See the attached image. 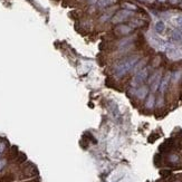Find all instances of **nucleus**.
<instances>
[{
    "instance_id": "obj_6",
    "label": "nucleus",
    "mask_w": 182,
    "mask_h": 182,
    "mask_svg": "<svg viewBox=\"0 0 182 182\" xmlns=\"http://www.w3.org/2000/svg\"><path fill=\"white\" fill-rule=\"evenodd\" d=\"M169 81H170V75H166V76L163 78V81L161 82V86H160L161 92H164L165 90H166L168 84H169Z\"/></svg>"
},
{
    "instance_id": "obj_7",
    "label": "nucleus",
    "mask_w": 182,
    "mask_h": 182,
    "mask_svg": "<svg viewBox=\"0 0 182 182\" xmlns=\"http://www.w3.org/2000/svg\"><path fill=\"white\" fill-rule=\"evenodd\" d=\"M154 102H155V97H154V95H149V97H148V100H146V103H145V106L148 107V109H152L153 106H154Z\"/></svg>"
},
{
    "instance_id": "obj_14",
    "label": "nucleus",
    "mask_w": 182,
    "mask_h": 182,
    "mask_svg": "<svg viewBox=\"0 0 182 182\" xmlns=\"http://www.w3.org/2000/svg\"><path fill=\"white\" fill-rule=\"evenodd\" d=\"M5 150H6V143L2 141H0V154L5 151Z\"/></svg>"
},
{
    "instance_id": "obj_8",
    "label": "nucleus",
    "mask_w": 182,
    "mask_h": 182,
    "mask_svg": "<svg viewBox=\"0 0 182 182\" xmlns=\"http://www.w3.org/2000/svg\"><path fill=\"white\" fill-rule=\"evenodd\" d=\"M165 29V25H164V22L163 21H158L156 22V25H155V30L158 31L159 34H162L163 31Z\"/></svg>"
},
{
    "instance_id": "obj_16",
    "label": "nucleus",
    "mask_w": 182,
    "mask_h": 182,
    "mask_svg": "<svg viewBox=\"0 0 182 182\" xmlns=\"http://www.w3.org/2000/svg\"><path fill=\"white\" fill-rule=\"evenodd\" d=\"M158 138H159V135H151V136L149 138V142H154L155 139H158Z\"/></svg>"
},
{
    "instance_id": "obj_17",
    "label": "nucleus",
    "mask_w": 182,
    "mask_h": 182,
    "mask_svg": "<svg viewBox=\"0 0 182 182\" xmlns=\"http://www.w3.org/2000/svg\"><path fill=\"white\" fill-rule=\"evenodd\" d=\"M110 17V15H105V16H103V17H101V21H106V19Z\"/></svg>"
},
{
    "instance_id": "obj_20",
    "label": "nucleus",
    "mask_w": 182,
    "mask_h": 182,
    "mask_svg": "<svg viewBox=\"0 0 182 182\" xmlns=\"http://www.w3.org/2000/svg\"><path fill=\"white\" fill-rule=\"evenodd\" d=\"M127 8H131V9H135V7L134 6H132V5H125Z\"/></svg>"
},
{
    "instance_id": "obj_9",
    "label": "nucleus",
    "mask_w": 182,
    "mask_h": 182,
    "mask_svg": "<svg viewBox=\"0 0 182 182\" xmlns=\"http://www.w3.org/2000/svg\"><path fill=\"white\" fill-rule=\"evenodd\" d=\"M160 81H161V77H160V74H159V75L156 76V78L151 83L152 91H156V90H158V87H159V85H160Z\"/></svg>"
},
{
    "instance_id": "obj_18",
    "label": "nucleus",
    "mask_w": 182,
    "mask_h": 182,
    "mask_svg": "<svg viewBox=\"0 0 182 182\" xmlns=\"http://www.w3.org/2000/svg\"><path fill=\"white\" fill-rule=\"evenodd\" d=\"M161 174L162 175H168V174H170V171H161Z\"/></svg>"
},
{
    "instance_id": "obj_15",
    "label": "nucleus",
    "mask_w": 182,
    "mask_h": 182,
    "mask_svg": "<svg viewBox=\"0 0 182 182\" xmlns=\"http://www.w3.org/2000/svg\"><path fill=\"white\" fill-rule=\"evenodd\" d=\"M175 22H177V25H178L179 27L182 28V17H178V18L175 19Z\"/></svg>"
},
{
    "instance_id": "obj_10",
    "label": "nucleus",
    "mask_w": 182,
    "mask_h": 182,
    "mask_svg": "<svg viewBox=\"0 0 182 182\" xmlns=\"http://www.w3.org/2000/svg\"><path fill=\"white\" fill-rule=\"evenodd\" d=\"M114 2H115V0H98L97 5H98L100 7H106V6L112 5V3H114Z\"/></svg>"
},
{
    "instance_id": "obj_1",
    "label": "nucleus",
    "mask_w": 182,
    "mask_h": 182,
    "mask_svg": "<svg viewBox=\"0 0 182 182\" xmlns=\"http://www.w3.org/2000/svg\"><path fill=\"white\" fill-rule=\"evenodd\" d=\"M138 61H139V56H136V55L120 61L115 65V75L117 77H121L123 75H125L126 73H129L134 67V65L138 63Z\"/></svg>"
},
{
    "instance_id": "obj_13",
    "label": "nucleus",
    "mask_w": 182,
    "mask_h": 182,
    "mask_svg": "<svg viewBox=\"0 0 182 182\" xmlns=\"http://www.w3.org/2000/svg\"><path fill=\"white\" fill-rule=\"evenodd\" d=\"M6 164H7V160L6 159H2V160H0V171L6 166Z\"/></svg>"
},
{
    "instance_id": "obj_2",
    "label": "nucleus",
    "mask_w": 182,
    "mask_h": 182,
    "mask_svg": "<svg viewBox=\"0 0 182 182\" xmlns=\"http://www.w3.org/2000/svg\"><path fill=\"white\" fill-rule=\"evenodd\" d=\"M146 77H148V68L145 67V68H143V69H141V71H139L135 75V77L133 78V82H132L133 86H136V85L142 84L143 82L146 80Z\"/></svg>"
},
{
    "instance_id": "obj_3",
    "label": "nucleus",
    "mask_w": 182,
    "mask_h": 182,
    "mask_svg": "<svg viewBox=\"0 0 182 182\" xmlns=\"http://www.w3.org/2000/svg\"><path fill=\"white\" fill-rule=\"evenodd\" d=\"M130 16H132V12L130 10H121L112 18V22H114V24L122 22V21L125 20L126 18H129Z\"/></svg>"
},
{
    "instance_id": "obj_19",
    "label": "nucleus",
    "mask_w": 182,
    "mask_h": 182,
    "mask_svg": "<svg viewBox=\"0 0 182 182\" xmlns=\"http://www.w3.org/2000/svg\"><path fill=\"white\" fill-rule=\"evenodd\" d=\"M170 2H171L172 5H175V3H178V2H179V0H170Z\"/></svg>"
},
{
    "instance_id": "obj_22",
    "label": "nucleus",
    "mask_w": 182,
    "mask_h": 182,
    "mask_svg": "<svg viewBox=\"0 0 182 182\" xmlns=\"http://www.w3.org/2000/svg\"><path fill=\"white\" fill-rule=\"evenodd\" d=\"M140 1H144V0H140Z\"/></svg>"
},
{
    "instance_id": "obj_21",
    "label": "nucleus",
    "mask_w": 182,
    "mask_h": 182,
    "mask_svg": "<svg viewBox=\"0 0 182 182\" xmlns=\"http://www.w3.org/2000/svg\"><path fill=\"white\" fill-rule=\"evenodd\" d=\"M159 1H161V2H163V1H165V0H159Z\"/></svg>"
},
{
    "instance_id": "obj_23",
    "label": "nucleus",
    "mask_w": 182,
    "mask_h": 182,
    "mask_svg": "<svg viewBox=\"0 0 182 182\" xmlns=\"http://www.w3.org/2000/svg\"><path fill=\"white\" fill-rule=\"evenodd\" d=\"M181 5H182V3H181Z\"/></svg>"
},
{
    "instance_id": "obj_5",
    "label": "nucleus",
    "mask_w": 182,
    "mask_h": 182,
    "mask_svg": "<svg viewBox=\"0 0 182 182\" xmlns=\"http://www.w3.org/2000/svg\"><path fill=\"white\" fill-rule=\"evenodd\" d=\"M135 94H136V96H138L139 98H144V97L148 95V87L141 86L138 91L135 92Z\"/></svg>"
},
{
    "instance_id": "obj_12",
    "label": "nucleus",
    "mask_w": 182,
    "mask_h": 182,
    "mask_svg": "<svg viewBox=\"0 0 182 182\" xmlns=\"http://www.w3.org/2000/svg\"><path fill=\"white\" fill-rule=\"evenodd\" d=\"M173 38L177 40H181L182 39V34L179 31H173Z\"/></svg>"
},
{
    "instance_id": "obj_11",
    "label": "nucleus",
    "mask_w": 182,
    "mask_h": 182,
    "mask_svg": "<svg viewBox=\"0 0 182 182\" xmlns=\"http://www.w3.org/2000/svg\"><path fill=\"white\" fill-rule=\"evenodd\" d=\"M168 160H169L170 163H177V162H179V156L177 154H171Z\"/></svg>"
},
{
    "instance_id": "obj_4",
    "label": "nucleus",
    "mask_w": 182,
    "mask_h": 182,
    "mask_svg": "<svg viewBox=\"0 0 182 182\" xmlns=\"http://www.w3.org/2000/svg\"><path fill=\"white\" fill-rule=\"evenodd\" d=\"M115 31L119 34V35H127L132 31V28L130 26H126V25H120L116 27Z\"/></svg>"
}]
</instances>
